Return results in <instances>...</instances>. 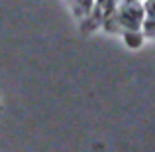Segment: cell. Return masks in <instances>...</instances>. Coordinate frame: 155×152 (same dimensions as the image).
I'll list each match as a JSON object with an SVG mask.
<instances>
[{"instance_id":"cell-1","label":"cell","mask_w":155,"mask_h":152,"mask_svg":"<svg viewBox=\"0 0 155 152\" xmlns=\"http://www.w3.org/2000/svg\"><path fill=\"white\" fill-rule=\"evenodd\" d=\"M118 20H120L122 28L128 30H137L143 22V6H140L137 2L134 4H124L118 12Z\"/></svg>"},{"instance_id":"cell-2","label":"cell","mask_w":155,"mask_h":152,"mask_svg":"<svg viewBox=\"0 0 155 152\" xmlns=\"http://www.w3.org/2000/svg\"><path fill=\"white\" fill-rule=\"evenodd\" d=\"M104 2H106V0H96V6H102Z\"/></svg>"},{"instance_id":"cell-3","label":"cell","mask_w":155,"mask_h":152,"mask_svg":"<svg viewBox=\"0 0 155 152\" xmlns=\"http://www.w3.org/2000/svg\"><path fill=\"white\" fill-rule=\"evenodd\" d=\"M124 2H126V4H134V2H136V0H124Z\"/></svg>"}]
</instances>
